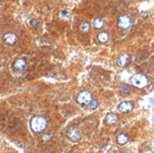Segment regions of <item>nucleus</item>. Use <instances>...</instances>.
<instances>
[{"label": "nucleus", "instance_id": "18", "mask_svg": "<svg viewBox=\"0 0 154 153\" xmlns=\"http://www.w3.org/2000/svg\"><path fill=\"white\" fill-rule=\"evenodd\" d=\"M50 139V135L49 134H45V135H43V140H46H46H49Z\"/></svg>", "mask_w": 154, "mask_h": 153}, {"label": "nucleus", "instance_id": "7", "mask_svg": "<svg viewBox=\"0 0 154 153\" xmlns=\"http://www.w3.org/2000/svg\"><path fill=\"white\" fill-rule=\"evenodd\" d=\"M16 41H17V36H16V34H14V33L8 32V33L3 35V42L5 43H7V45L12 46L16 43Z\"/></svg>", "mask_w": 154, "mask_h": 153}, {"label": "nucleus", "instance_id": "19", "mask_svg": "<svg viewBox=\"0 0 154 153\" xmlns=\"http://www.w3.org/2000/svg\"><path fill=\"white\" fill-rule=\"evenodd\" d=\"M142 15H143V17H147L148 14H147V12H142Z\"/></svg>", "mask_w": 154, "mask_h": 153}, {"label": "nucleus", "instance_id": "1", "mask_svg": "<svg viewBox=\"0 0 154 153\" xmlns=\"http://www.w3.org/2000/svg\"><path fill=\"white\" fill-rule=\"evenodd\" d=\"M46 128V120L45 117L37 115L33 116L31 120H30V129L35 133H40L43 132Z\"/></svg>", "mask_w": 154, "mask_h": 153}, {"label": "nucleus", "instance_id": "4", "mask_svg": "<svg viewBox=\"0 0 154 153\" xmlns=\"http://www.w3.org/2000/svg\"><path fill=\"white\" fill-rule=\"evenodd\" d=\"M67 137L73 142H78L81 139V133L76 127H71L67 130Z\"/></svg>", "mask_w": 154, "mask_h": 153}, {"label": "nucleus", "instance_id": "14", "mask_svg": "<svg viewBox=\"0 0 154 153\" xmlns=\"http://www.w3.org/2000/svg\"><path fill=\"white\" fill-rule=\"evenodd\" d=\"M104 26V21L100 18H96L93 21V27L96 29H100L102 28Z\"/></svg>", "mask_w": 154, "mask_h": 153}, {"label": "nucleus", "instance_id": "13", "mask_svg": "<svg viewBox=\"0 0 154 153\" xmlns=\"http://www.w3.org/2000/svg\"><path fill=\"white\" fill-rule=\"evenodd\" d=\"M128 141H129V137H128V135L125 133L119 134L116 138V142L119 144V145H125Z\"/></svg>", "mask_w": 154, "mask_h": 153}, {"label": "nucleus", "instance_id": "9", "mask_svg": "<svg viewBox=\"0 0 154 153\" xmlns=\"http://www.w3.org/2000/svg\"><path fill=\"white\" fill-rule=\"evenodd\" d=\"M130 59V56L128 55V54H122V55H120L119 57H118V59H117V65H118V66H120V67L126 66V65L129 63Z\"/></svg>", "mask_w": 154, "mask_h": 153}, {"label": "nucleus", "instance_id": "6", "mask_svg": "<svg viewBox=\"0 0 154 153\" xmlns=\"http://www.w3.org/2000/svg\"><path fill=\"white\" fill-rule=\"evenodd\" d=\"M117 109L119 112L127 113V112H130L133 110V104L131 102H129V101H123L118 105Z\"/></svg>", "mask_w": 154, "mask_h": 153}, {"label": "nucleus", "instance_id": "11", "mask_svg": "<svg viewBox=\"0 0 154 153\" xmlns=\"http://www.w3.org/2000/svg\"><path fill=\"white\" fill-rule=\"evenodd\" d=\"M117 121V116L114 113H108L105 117V122L108 125H113Z\"/></svg>", "mask_w": 154, "mask_h": 153}, {"label": "nucleus", "instance_id": "15", "mask_svg": "<svg viewBox=\"0 0 154 153\" xmlns=\"http://www.w3.org/2000/svg\"><path fill=\"white\" fill-rule=\"evenodd\" d=\"M120 91L124 94H128V93H130V87L126 84H122L120 86Z\"/></svg>", "mask_w": 154, "mask_h": 153}, {"label": "nucleus", "instance_id": "5", "mask_svg": "<svg viewBox=\"0 0 154 153\" xmlns=\"http://www.w3.org/2000/svg\"><path fill=\"white\" fill-rule=\"evenodd\" d=\"M131 25V20L128 15H121L117 19V26L121 28H129Z\"/></svg>", "mask_w": 154, "mask_h": 153}, {"label": "nucleus", "instance_id": "3", "mask_svg": "<svg viewBox=\"0 0 154 153\" xmlns=\"http://www.w3.org/2000/svg\"><path fill=\"white\" fill-rule=\"evenodd\" d=\"M93 100L92 98V94L88 91H82L77 97V102L81 105V106H85V105L90 104V102Z\"/></svg>", "mask_w": 154, "mask_h": 153}, {"label": "nucleus", "instance_id": "12", "mask_svg": "<svg viewBox=\"0 0 154 153\" xmlns=\"http://www.w3.org/2000/svg\"><path fill=\"white\" fill-rule=\"evenodd\" d=\"M98 40L101 43H107L108 40H109V34L106 31H102V32L98 33Z\"/></svg>", "mask_w": 154, "mask_h": 153}, {"label": "nucleus", "instance_id": "8", "mask_svg": "<svg viewBox=\"0 0 154 153\" xmlns=\"http://www.w3.org/2000/svg\"><path fill=\"white\" fill-rule=\"evenodd\" d=\"M14 68L15 70H18V71H23V70L26 68L27 66V62H26V60L22 59V58H18L16 59L14 62Z\"/></svg>", "mask_w": 154, "mask_h": 153}, {"label": "nucleus", "instance_id": "17", "mask_svg": "<svg viewBox=\"0 0 154 153\" xmlns=\"http://www.w3.org/2000/svg\"><path fill=\"white\" fill-rule=\"evenodd\" d=\"M30 24H31V26L33 28H38V22L36 20H31L30 21Z\"/></svg>", "mask_w": 154, "mask_h": 153}, {"label": "nucleus", "instance_id": "2", "mask_svg": "<svg viewBox=\"0 0 154 153\" xmlns=\"http://www.w3.org/2000/svg\"><path fill=\"white\" fill-rule=\"evenodd\" d=\"M130 83L134 87H136V88L143 89L148 85V80L143 74H135V75H133L130 78Z\"/></svg>", "mask_w": 154, "mask_h": 153}, {"label": "nucleus", "instance_id": "16", "mask_svg": "<svg viewBox=\"0 0 154 153\" xmlns=\"http://www.w3.org/2000/svg\"><path fill=\"white\" fill-rule=\"evenodd\" d=\"M90 108L92 109V110H95V109H96V107L98 106V101L96 99H93L92 101L90 102Z\"/></svg>", "mask_w": 154, "mask_h": 153}, {"label": "nucleus", "instance_id": "10", "mask_svg": "<svg viewBox=\"0 0 154 153\" xmlns=\"http://www.w3.org/2000/svg\"><path fill=\"white\" fill-rule=\"evenodd\" d=\"M80 30L82 33H88L90 31V28H91V25L89 22L87 21H82L81 23L80 24Z\"/></svg>", "mask_w": 154, "mask_h": 153}]
</instances>
